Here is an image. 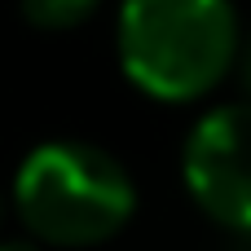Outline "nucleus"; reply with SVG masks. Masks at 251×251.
I'll list each match as a JSON object with an SVG mask.
<instances>
[{
	"instance_id": "obj_1",
	"label": "nucleus",
	"mask_w": 251,
	"mask_h": 251,
	"mask_svg": "<svg viewBox=\"0 0 251 251\" xmlns=\"http://www.w3.org/2000/svg\"><path fill=\"white\" fill-rule=\"evenodd\" d=\"M119 71L154 101L207 97L243 53L234 0H124L115 18Z\"/></svg>"
},
{
	"instance_id": "obj_2",
	"label": "nucleus",
	"mask_w": 251,
	"mask_h": 251,
	"mask_svg": "<svg viewBox=\"0 0 251 251\" xmlns=\"http://www.w3.org/2000/svg\"><path fill=\"white\" fill-rule=\"evenodd\" d=\"M13 212L44 247H97L132 221L137 185L88 141H44L18 163Z\"/></svg>"
},
{
	"instance_id": "obj_3",
	"label": "nucleus",
	"mask_w": 251,
	"mask_h": 251,
	"mask_svg": "<svg viewBox=\"0 0 251 251\" xmlns=\"http://www.w3.org/2000/svg\"><path fill=\"white\" fill-rule=\"evenodd\" d=\"M181 176L199 212L216 225L251 229V101L216 106L190 128Z\"/></svg>"
},
{
	"instance_id": "obj_4",
	"label": "nucleus",
	"mask_w": 251,
	"mask_h": 251,
	"mask_svg": "<svg viewBox=\"0 0 251 251\" xmlns=\"http://www.w3.org/2000/svg\"><path fill=\"white\" fill-rule=\"evenodd\" d=\"M101 0H18L22 18L40 31H71L97 13Z\"/></svg>"
},
{
	"instance_id": "obj_5",
	"label": "nucleus",
	"mask_w": 251,
	"mask_h": 251,
	"mask_svg": "<svg viewBox=\"0 0 251 251\" xmlns=\"http://www.w3.org/2000/svg\"><path fill=\"white\" fill-rule=\"evenodd\" d=\"M238 75H243V88L251 97V40H243V53H238Z\"/></svg>"
},
{
	"instance_id": "obj_6",
	"label": "nucleus",
	"mask_w": 251,
	"mask_h": 251,
	"mask_svg": "<svg viewBox=\"0 0 251 251\" xmlns=\"http://www.w3.org/2000/svg\"><path fill=\"white\" fill-rule=\"evenodd\" d=\"M0 251H40V243H0Z\"/></svg>"
},
{
	"instance_id": "obj_7",
	"label": "nucleus",
	"mask_w": 251,
	"mask_h": 251,
	"mask_svg": "<svg viewBox=\"0 0 251 251\" xmlns=\"http://www.w3.org/2000/svg\"><path fill=\"white\" fill-rule=\"evenodd\" d=\"M0 216H4V199H0Z\"/></svg>"
}]
</instances>
